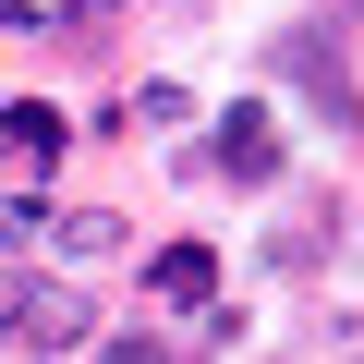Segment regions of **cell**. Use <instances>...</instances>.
<instances>
[{"label": "cell", "instance_id": "obj_1", "mask_svg": "<svg viewBox=\"0 0 364 364\" xmlns=\"http://www.w3.org/2000/svg\"><path fill=\"white\" fill-rule=\"evenodd\" d=\"M0 340L37 352V364H61V352L97 340V304H85L73 279H49V267H13V291H0Z\"/></svg>", "mask_w": 364, "mask_h": 364}, {"label": "cell", "instance_id": "obj_2", "mask_svg": "<svg viewBox=\"0 0 364 364\" xmlns=\"http://www.w3.org/2000/svg\"><path fill=\"white\" fill-rule=\"evenodd\" d=\"M279 73H291V85H304V97H316L328 122H352V134H364V97H352V73H340L328 25H291V37H279Z\"/></svg>", "mask_w": 364, "mask_h": 364}, {"label": "cell", "instance_id": "obj_3", "mask_svg": "<svg viewBox=\"0 0 364 364\" xmlns=\"http://www.w3.org/2000/svg\"><path fill=\"white\" fill-rule=\"evenodd\" d=\"M73 146V122L49 109V97H25V109H0V170H13V182H37L49 158Z\"/></svg>", "mask_w": 364, "mask_h": 364}, {"label": "cell", "instance_id": "obj_4", "mask_svg": "<svg viewBox=\"0 0 364 364\" xmlns=\"http://www.w3.org/2000/svg\"><path fill=\"white\" fill-rule=\"evenodd\" d=\"M219 170H231V182H279V122H267V97L219 122Z\"/></svg>", "mask_w": 364, "mask_h": 364}, {"label": "cell", "instance_id": "obj_5", "mask_svg": "<svg viewBox=\"0 0 364 364\" xmlns=\"http://www.w3.org/2000/svg\"><path fill=\"white\" fill-rule=\"evenodd\" d=\"M146 291H158V304H182V316H207V291H219V255H207V243H170V255L146 267Z\"/></svg>", "mask_w": 364, "mask_h": 364}, {"label": "cell", "instance_id": "obj_6", "mask_svg": "<svg viewBox=\"0 0 364 364\" xmlns=\"http://www.w3.org/2000/svg\"><path fill=\"white\" fill-rule=\"evenodd\" d=\"M97 364H170V340H122V352H97Z\"/></svg>", "mask_w": 364, "mask_h": 364}]
</instances>
